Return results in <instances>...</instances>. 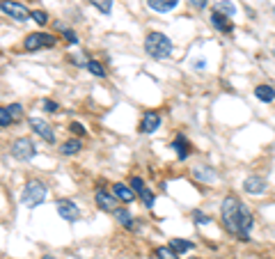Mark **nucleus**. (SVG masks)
Wrapping results in <instances>:
<instances>
[{
    "label": "nucleus",
    "mask_w": 275,
    "mask_h": 259,
    "mask_svg": "<svg viewBox=\"0 0 275 259\" xmlns=\"http://www.w3.org/2000/svg\"><path fill=\"white\" fill-rule=\"evenodd\" d=\"M220 220L223 227L229 234L238 236L241 241H250V229H252V213L248 207L234 195H227L220 204Z\"/></svg>",
    "instance_id": "1"
},
{
    "label": "nucleus",
    "mask_w": 275,
    "mask_h": 259,
    "mask_svg": "<svg viewBox=\"0 0 275 259\" xmlns=\"http://www.w3.org/2000/svg\"><path fill=\"white\" fill-rule=\"evenodd\" d=\"M172 48H174L172 39H170L168 35H163V33H149L145 37L147 55L156 57V60H165V57H170L172 55Z\"/></svg>",
    "instance_id": "2"
},
{
    "label": "nucleus",
    "mask_w": 275,
    "mask_h": 259,
    "mask_svg": "<svg viewBox=\"0 0 275 259\" xmlns=\"http://www.w3.org/2000/svg\"><path fill=\"white\" fill-rule=\"evenodd\" d=\"M46 195H48V188H46V184H41V181H28L25 188H23V195H21V202L25 204L28 209H37L39 204H44Z\"/></svg>",
    "instance_id": "3"
},
{
    "label": "nucleus",
    "mask_w": 275,
    "mask_h": 259,
    "mask_svg": "<svg viewBox=\"0 0 275 259\" xmlns=\"http://www.w3.org/2000/svg\"><path fill=\"white\" fill-rule=\"evenodd\" d=\"M9 149H12V156L16 158V161H23V163L32 161L35 154H37V147H35V142H32L30 138H16Z\"/></svg>",
    "instance_id": "4"
},
{
    "label": "nucleus",
    "mask_w": 275,
    "mask_h": 259,
    "mask_svg": "<svg viewBox=\"0 0 275 259\" xmlns=\"http://www.w3.org/2000/svg\"><path fill=\"white\" fill-rule=\"evenodd\" d=\"M58 44L55 35L48 33H30L25 39H23V48L25 51H39V48H50Z\"/></svg>",
    "instance_id": "5"
},
{
    "label": "nucleus",
    "mask_w": 275,
    "mask_h": 259,
    "mask_svg": "<svg viewBox=\"0 0 275 259\" xmlns=\"http://www.w3.org/2000/svg\"><path fill=\"white\" fill-rule=\"evenodd\" d=\"M0 10H3V14H7L12 21H16V23H25L28 19H32V12H28L25 5L14 3V0H3V3H0Z\"/></svg>",
    "instance_id": "6"
},
{
    "label": "nucleus",
    "mask_w": 275,
    "mask_h": 259,
    "mask_svg": "<svg viewBox=\"0 0 275 259\" xmlns=\"http://www.w3.org/2000/svg\"><path fill=\"white\" fill-rule=\"evenodd\" d=\"M58 213L64 218V222H76L78 218L82 216L80 213V209H78V204L76 202H71V199H58Z\"/></svg>",
    "instance_id": "7"
},
{
    "label": "nucleus",
    "mask_w": 275,
    "mask_h": 259,
    "mask_svg": "<svg viewBox=\"0 0 275 259\" xmlns=\"http://www.w3.org/2000/svg\"><path fill=\"white\" fill-rule=\"evenodd\" d=\"M94 202H96V207L101 209V211H117V197L115 195H110L108 190H103V188H99L94 193Z\"/></svg>",
    "instance_id": "8"
},
{
    "label": "nucleus",
    "mask_w": 275,
    "mask_h": 259,
    "mask_svg": "<svg viewBox=\"0 0 275 259\" xmlns=\"http://www.w3.org/2000/svg\"><path fill=\"white\" fill-rule=\"evenodd\" d=\"M28 124H30V129L35 131L39 138H44L46 142H55V133L53 129H50L48 124H46L44 120H39V117H32V120H28Z\"/></svg>",
    "instance_id": "9"
},
{
    "label": "nucleus",
    "mask_w": 275,
    "mask_h": 259,
    "mask_svg": "<svg viewBox=\"0 0 275 259\" xmlns=\"http://www.w3.org/2000/svg\"><path fill=\"white\" fill-rule=\"evenodd\" d=\"M266 179H261V177L252 175V177H245V181H243V190L250 195H264L266 193Z\"/></svg>",
    "instance_id": "10"
},
{
    "label": "nucleus",
    "mask_w": 275,
    "mask_h": 259,
    "mask_svg": "<svg viewBox=\"0 0 275 259\" xmlns=\"http://www.w3.org/2000/svg\"><path fill=\"white\" fill-rule=\"evenodd\" d=\"M160 126V115L158 112H145L142 115V122H140V133H145V135H149V133H154L156 129Z\"/></svg>",
    "instance_id": "11"
},
{
    "label": "nucleus",
    "mask_w": 275,
    "mask_h": 259,
    "mask_svg": "<svg viewBox=\"0 0 275 259\" xmlns=\"http://www.w3.org/2000/svg\"><path fill=\"white\" fill-rule=\"evenodd\" d=\"M211 25H213L218 33H223V35L234 33V23L229 21V16L220 14V12H213V14H211Z\"/></svg>",
    "instance_id": "12"
},
{
    "label": "nucleus",
    "mask_w": 275,
    "mask_h": 259,
    "mask_svg": "<svg viewBox=\"0 0 275 259\" xmlns=\"http://www.w3.org/2000/svg\"><path fill=\"white\" fill-rule=\"evenodd\" d=\"M172 149L177 152L179 161H186V158L190 156V145H188V140H186V135L183 133H177V138L172 140Z\"/></svg>",
    "instance_id": "13"
},
{
    "label": "nucleus",
    "mask_w": 275,
    "mask_h": 259,
    "mask_svg": "<svg viewBox=\"0 0 275 259\" xmlns=\"http://www.w3.org/2000/svg\"><path fill=\"white\" fill-rule=\"evenodd\" d=\"M147 5H149V10L158 12V14H168V12L177 10L179 0H147Z\"/></svg>",
    "instance_id": "14"
},
{
    "label": "nucleus",
    "mask_w": 275,
    "mask_h": 259,
    "mask_svg": "<svg viewBox=\"0 0 275 259\" xmlns=\"http://www.w3.org/2000/svg\"><path fill=\"white\" fill-rule=\"evenodd\" d=\"M113 195L117 199H122V202H133L135 199V190L131 188V186H126V184H115L113 186Z\"/></svg>",
    "instance_id": "15"
},
{
    "label": "nucleus",
    "mask_w": 275,
    "mask_h": 259,
    "mask_svg": "<svg viewBox=\"0 0 275 259\" xmlns=\"http://www.w3.org/2000/svg\"><path fill=\"white\" fill-rule=\"evenodd\" d=\"M115 218H117V222L124 229H135V218L131 216L128 209H117V211H115Z\"/></svg>",
    "instance_id": "16"
},
{
    "label": "nucleus",
    "mask_w": 275,
    "mask_h": 259,
    "mask_svg": "<svg viewBox=\"0 0 275 259\" xmlns=\"http://www.w3.org/2000/svg\"><path fill=\"white\" fill-rule=\"evenodd\" d=\"M255 97L259 99L261 103H270V101H275V90L270 88V85H257Z\"/></svg>",
    "instance_id": "17"
},
{
    "label": "nucleus",
    "mask_w": 275,
    "mask_h": 259,
    "mask_svg": "<svg viewBox=\"0 0 275 259\" xmlns=\"http://www.w3.org/2000/svg\"><path fill=\"white\" fill-rule=\"evenodd\" d=\"M82 149V142L78 138H73V140H67V142H62V147H60V152L64 154V156H76L78 152Z\"/></svg>",
    "instance_id": "18"
},
{
    "label": "nucleus",
    "mask_w": 275,
    "mask_h": 259,
    "mask_svg": "<svg viewBox=\"0 0 275 259\" xmlns=\"http://www.w3.org/2000/svg\"><path fill=\"white\" fill-rule=\"evenodd\" d=\"M193 177L200 181H215V172L206 165H197L195 170H193Z\"/></svg>",
    "instance_id": "19"
},
{
    "label": "nucleus",
    "mask_w": 275,
    "mask_h": 259,
    "mask_svg": "<svg viewBox=\"0 0 275 259\" xmlns=\"http://www.w3.org/2000/svg\"><path fill=\"white\" fill-rule=\"evenodd\" d=\"M215 12H220L225 16H234L236 14V5L232 0H220V3H215Z\"/></svg>",
    "instance_id": "20"
},
{
    "label": "nucleus",
    "mask_w": 275,
    "mask_h": 259,
    "mask_svg": "<svg viewBox=\"0 0 275 259\" xmlns=\"http://www.w3.org/2000/svg\"><path fill=\"white\" fill-rule=\"evenodd\" d=\"M193 245H195V243H193V241H186V239H172V241H170V248L177 250L179 254H181V252H188V250H193Z\"/></svg>",
    "instance_id": "21"
},
{
    "label": "nucleus",
    "mask_w": 275,
    "mask_h": 259,
    "mask_svg": "<svg viewBox=\"0 0 275 259\" xmlns=\"http://www.w3.org/2000/svg\"><path fill=\"white\" fill-rule=\"evenodd\" d=\"M156 257L158 259H179V252L172 250L170 245H160V248H156Z\"/></svg>",
    "instance_id": "22"
},
{
    "label": "nucleus",
    "mask_w": 275,
    "mask_h": 259,
    "mask_svg": "<svg viewBox=\"0 0 275 259\" xmlns=\"http://www.w3.org/2000/svg\"><path fill=\"white\" fill-rule=\"evenodd\" d=\"M92 5H94L101 14H110V12H113V0H92Z\"/></svg>",
    "instance_id": "23"
},
{
    "label": "nucleus",
    "mask_w": 275,
    "mask_h": 259,
    "mask_svg": "<svg viewBox=\"0 0 275 259\" xmlns=\"http://www.w3.org/2000/svg\"><path fill=\"white\" fill-rule=\"evenodd\" d=\"M138 197H140L142 202H145V207H147V209H151V207H154V199H156V197H154V193H151V190L147 188V186L140 190V193H138Z\"/></svg>",
    "instance_id": "24"
},
{
    "label": "nucleus",
    "mask_w": 275,
    "mask_h": 259,
    "mask_svg": "<svg viewBox=\"0 0 275 259\" xmlns=\"http://www.w3.org/2000/svg\"><path fill=\"white\" fill-rule=\"evenodd\" d=\"M87 71H92L96 78H103V76H105V69L101 67V62H96V60H90V62H87Z\"/></svg>",
    "instance_id": "25"
},
{
    "label": "nucleus",
    "mask_w": 275,
    "mask_h": 259,
    "mask_svg": "<svg viewBox=\"0 0 275 259\" xmlns=\"http://www.w3.org/2000/svg\"><path fill=\"white\" fill-rule=\"evenodd\" d=\"M14 122V117H12V112H9V108L5 106L3 110H0V126H3V129H7L9 124H12Z\"/></svg>",
    "instance_id": "26"
},
{
    "label": "nucleus",
    "mask_w": 275,
    "mask_h": 259,
    "mask_svg": "<svg viewBox=\"0 0 275 259\" xmlns=\"http://www.w3.org/2000/svg\"><path fill=\"white\" fill-rule=\"evenodd\" d=\"M32 21H35L37 25H46V23H48V14L41 12V10H35V12H32Z\"/></svg>",
    "instance_id": "27"
},
{
    "label": "nucleus",
    "mask_w": 275,
    "mask_h": 259,
    "mask_svg": "<svg viewBox=\"0 0 275 259\" xmlns=\"http://www.w3.org/2000/svg\"><path fill=\"white\" fill-rule=\"evenodd\" d=\"M193 220H197V225H209L211 218L206 216V213H202L200 209H195V211H193Z\"/></svg>",
    "instance_id": "28"
},
{
    "label": "nucleus",
    "mask_w": 275,
    "mask_h": 259,
    "mask_svg": "<svg viewBox=\"0 0 275 259\" xmlns=\"http://www.w3.org/2000/svg\"><path fill=\"white\" fill-rule=\"evenodd\" d=\"M58 28L62 30V35H64V39H67V44H78V37H76V33H73V30L64 28V25H58Z\"/></svg>",
    "instance_id": "29"
},
{
    "label": "nucleus",
    "mask_w": 275,
    "mask_h": 259,
    "mask_svg": "<svg viewBox=\"0 0 275 259\" xmlns=\"http://www.w3.org/2000/svg\"><path fill=\"white\" fill-rule=\"evenodd\" d=\"M69 131H71L73 135H85V133H87L85 126H82L80 122H71V124H69Z\"/></svg>",
    "instance_id": "30"
},
{
    "label": "nucleus",
    "mask_w": 275,
    "mask_h": 259,
    "mask_svg": "<svg viewBox=\"0 0 275 259\" xmlns=\"http://www.w3.org/2000/svg\"><path fill=\"white\" fill-rule=\"evenodd\" d=\"M7 108H9V112H12L14 120H18V117L23 115V106H21V103H12V106H7Z\"/></svg>",
    "instance_id": "31"
},
{
    "label": "nucleus",
    "mask_w": 275,
    "mask_h": 259,
    "mask_svg": "<svg viewBox=\"0 0 275 259\" xmlns=\"http://www.w3.org/2000/svg\"><path fill=\"white\" fill-rule=\"evenodd\" d=\"M131 188L135 190V193H140V190L145 188V181H142L140 177H133V179H131Z\"/></svg>",
    "instance_id": "32"
},
{
    "label": "nucleus",
    "mask_w": 275,
    "mask_h": 259,
    "mask_svg": "<svg viewBox=\"0 0 275 259\" xmlns=\"http://www.w3.org/2000/svg\"><path fill=\"white\" fill-rule=\"evenodd\" d=\"M41 106H44V110H48V112H55V110H58V103L50 101V99H44V103H41Z\"/></svg>",
    "instance_id": "33"
},
{
    "label": "nucleus",
    "mask_w": 275,
    "mask_h": 259,
    "mask_svg": "<svg viewBox=\"0 0 275 259\" xmlns=\"http://www.w3.org/2000/svg\"><path fill=\"white\" fill-rule=\"evenodd\" d=\"M188 3H190V7H195V10H204L209 0H188Z\"/></svg>",
    "instance_id": "34"
},
{
    "label": "nucleus",
    "mask_w": 275,
    "mask_h": 259,
    "mask_svg": "<svg viewBox=\"0 0 275 259\" xmlns=\"http://www.w3.org/2000/svg\"><path fill=\"white\" fill-rule=\"evenodd\" d=\"M44 259H55V257H50V254H46V257Z\"/></svg>",
    "instance_id": "35"
},
{
    "label": "nucleus",
    "mask_w": 275,
    "mask_h": 259,
    "mask_svg": "<svg viewBox=\"0 0 275 259\" xmlns=\"http://www.w3.org/2000/svg\"><path fill=\"white\" fill-rule=\"evenodd\" d=\"M273 55H275V46H273Z\"/></svg>",
    "instance_id": "36"
}]
</instances>
